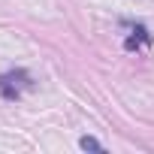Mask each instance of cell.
I'll use <instances>...</instances> for the list:
<instances>
[{
  "mask_svg": "<svg viewBox=\"0 0 154 154\" xmlns=\"http://www.w3.org/2000/svg\"><path fill=\"white\" fill-rule=\"evenodd\" d=\"M79 145H82L85 151H103V145H100L94 136H82V139H79Z\"/></svg>",
  "mask_w": 154,
  "mask_h": 154,
  "instance_id": "1",
  "label": "cell"
}]
</instances>
